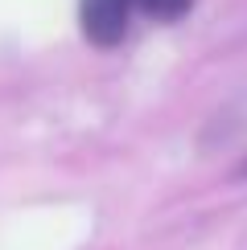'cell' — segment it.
Returning a JSON list of instances; mask_svg holds the SVG:
<instances>
[{"label": "cell", "mask_w": 247, "mask_h": 250, "mask_svg": "<svg viewBox=\"0 0 247 250\" xmlns=\"http://www.w3.org/2000/svg\"><path fill=\"white\" fill-rule=\"evenodd\" d=\"M239 176H247V160H243V164H239Z\"/></svg>", "instance_id": "cell-3"}, {"label": "cell", "mask_w": 247, "mask_h": 250, "mask_svg": "<svg viewBox=\"0 0 247 250\" xmlns=\"http://www.w3.org/2000/svg\"><path fill=\"white\" fill-rule=\"evenodd\" d=\"M136 4H140L148 17H157V21H177V17L190 13L194 0H136Z\"/></svg>", "instance_id": "cell-2"}, {"label": "cell", "mask_w": 247, "mask_h": 250, "mask_svg": "<svg viewBox=\"0 0 247 250\" xmlns=\"http://www.w3.org/2000/svg\"><path fill=\"white\" fill-rule=\"evenodd\" d=\"M136 0H82V33L95 45H116L128 33V17Z\"/></svg>", "instance_id": "cell-1"}]
</instances>
